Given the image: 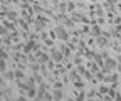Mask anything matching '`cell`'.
<instances>
[{
    "label": "cell",
    "instance_id": "7a4b0ae2",
    "mask_svg": "<svg viewBox=\"0 0 121 101\" xmlns=\"http://www.w3.org/2000/svg\"><path fill=\"white\" fill-rule=\"evenodd\" d=\"M56 37L57 39H60V40H69V34H67V31H66V27L64 25H57L56 27Z\"/></svg>",
    "mask_w": 121,
    "mask_h": 101
},
{
    "label": "cell",
    "instance_id": "2e32d148",
    "mask_svg": "<svg viewBox=\"0 0 121 101\" xmlns=\"http://www.w3.org/2000/svg\"><path fill=\"white\" fill-rule=\"evenodd\" d=\"M104 78H106V74H103L101 73V69L96 73V81H101V83H104Z\"/></svg>",
    "mask_w": 121,
    "mask_h": 101
},
{
    "label": "cell",
    "instance_id": "d4e9b609",
    "mask_svg": "<svg viewBox=\"0 0 121 101\" xmlns=\"http://www.w3.org/2000/svg\"><path fill=\"white\" fill-rule=\"evenodd\" d=\"M0 57H4V59H7V57H9V54L4 51V49H0Z\"/></svg>",
    "mask_w": 121,
    "mask_h": 101
},
{
    "label": "cell",
    "instance_id": "4316f807",
    "mask_svg": "<svg viewBox=\"0 0 121 101\" xmlns=\"http://www.w3.org/2000/svg\"><path fill=\"white\" fill-rule=\"evenodd\" d=\"M74 64H76V66H79V64H81V57H79V56H76V57H74Z\"/></svg>",
    "mask_w": 121,
    "mask_h": 101
},
{
    "label": "cell",
    "instance_id": "f1b7e54d",
    "mask_svg": "<svg viewBox=\"0 0 121 101\" xmlns=\"http://www.w3.org/2000/svg\"><path fill=\"white\" fill-rule=\"evenodd\" d=\"M101 56H103V59H108V57H109V56H108V52H106V51H103V52H101Z\"/></svg>",
    "mask_w": 121,
    "mask_h": 101
},
{
    "label": "cell",
    "instance_id": "d590c367",
    "mask_svg": "<svg viewBox=\"0 0 121 101\" xmlns=\"http://www.w3.org/2000/svg\"><path fill=\"white\" fill-rule=\"evenodd\" d=\"M119 39H121V32H119Z\"/></svg>",
    "mask_w": 121,
    "mask_h": 101
},
{
    "label": "cell",
    "instance_id": "4fadbf2b",
    "mask_svg": "<svg viewBox=\"0 0 121 101\" xmlns=\"http://www.w3.org/2000/svg\"><path fill=\"white\" fill-rule=\"evenodd\" d=\"M104 83H118V74H108V76H106L104 78Z\"/></svg>",
    "mask_w": 121,
    "mask_h": 101
},
{
    "label": "cell",
    "instance_id": "e0dca14e",
    "mask_svg": "<svg viewBox=\"0 0 121 101\" xmlns=\"http://www.w3.org/2000/svg\"><path fill=\"white\" fill-rule=\"evenodd\" d=\"M5 17H7L9 20H15V19H17V13H15V12H7Z\"/></svg>",
    "mask_w": 121,
    "mask_h": 101
},
{
    "label": "cell",
    "instance_id": "484cf974",
    "mask_svg": "<svg viewBox=\"0 0 121 101\" xmlns=\"http://www.w3.org/2000/svg\"><path fill=\"white\" fill-rule=\"evenodd\" d=\"M15 78H19V79H24V73H22V71H17V73H15Z\"/></svg>",
    "mask_w": 121,
    "mask_h": 101
},
{
    "label": "cell",
    "instance_id": "5b68a950",
    "mask_svg": "<svg viewBox=\"0 0 121 101\" xmlns=\"http://www.w3.org/2000/svg\"><path fill=\"white\" fill-rule=\"evenodd\" d=\"M35 49H37V44H35L34 40H29L27 44H25V47H24V52H25V54H30V52L35 51Z\"/></svg>",
    "mask_w": 121,
    "mask_h": 101
},
{
    "label": "cell",
    "instance_id": "9c48e42d",
    "mask_svg": "<svg viewBox=\"0 0 121 101\" xmlns=\"http://www.w3.org/2000/svg\"><path fill=\"white\" fill-rule=\"evenodd\" d=\"M67 79H69L71 83H76V81H79V74H78V69L71 71V73H69V76H67Z\"/></svg>",
    "mask_w": 121,
    "mask_h": 101
},
{
    "label": "cell",
    "instance_id": "5bb4252c",
    "mask_svg": "<svg viewBox=\"0 0 121 101\" xmlns=\"http://www.w3.org/2000/svg\"><path fill=\"white\" fill-rule=\"evenodd\" d=\"M35 94H37L35 88H34V86H29V89H27V96H29V98H34Z\"/></svg>",
    "mask_w": 121,
    "mask_h": 101
},
{
    "label": "cell",
    "instance_id": "7402d4cb",
    "mask_svg": "<svg viewBox=\"0 0 121 101\" xmlns=\"http://www.w3.org/2000/svg\"><path fill=\"white\" fill-rule=\"evenodd\" d=\"M60 51H62V54H64V56H69V54H71V51H69L66 46H64V47H60Z\"/></svg>",
    "mask_w": 121,
    "mask_h": 101
},
{
    "label": "cell",
    "instance_id": "ffe728a7",
    "mask_svg": "<svg viewBox=\"0 0 121 101\" xmlns=\"http://www.w3.org/2000/svg\"><path fill=\"white\" fill-rule=\"evenodd\" d=\"M0 35H7V27L5 25H0Z\"/></svg>",
    "mask_w": 121,
    "mask_h": 101
},
{
    "label": "cell",
    "instance_id": "30bf717a",
    "mask_svg": "<svg viewBox=\"0 0 121 101\" xmlns=\"http://www.w3.org/2000/svg\"><path fill=\"white\" fill-rule=\"evenodd\" d=\"M35 57H37V62H40V64H44V62H47V61H49V56H47V54H44V52H39Z\"/></svg>",
    "mask_w": 121,
    "mask_h": 101
},
{
    "label": "cell",
    "instance_id": "d6986e66",
    "mask_svg": "<svg viewBox=\"0 0 121 101\" xmlns=\"http://www.w3.org/2000/svg\"><path fill=\"white\" fill-rule=\"evenodd\" d=\"M13 78H15V73H12V71H9V73L5 74V79H9V81L13 79Z\"/></svg>",
    "mask_w": 121,
    "mask_h": 101
},
{
    "label": "cell",
    "instance_id": "6da1fadb",
    "mask_svg": "<svg viewBox=\"0 0 121 101\" xmlns=\"http://www.w3.org/2000/svg\"><path fill=\"white\" fill-rule=\"evenodd\" d=\"M116 64H118V61L111 59V57L104 59V62H103V66H101L103 73H114V71H116Z\"/></svg>",
    "mask_w": 121,
    "mask_h": 101
},
{
    "label": "cell",
    "instance_id": "44dd1931",
    "mask_svg": "<svg viewBox=\"0 0 121 101\" xmlns=\"http://www.w3.org/2000/svg\"><path fill=\"white\" fill-rule=\"evenodd\" d=\"M72 84H74V88H78V89H81L82 86H84V84H82L81 81H76V83H72Z\"/></svg>",
    "mask_w": 121,
    "mask_h": 101
},
{
    "label": "cell",
    "instance_id": "d6a6232c",
    "mask_svg": "<svg viewBox=\"0 0 121 101\" xmlns=\"http://www.w3.org/2000/svg\"><path fill=\"white\" fill-rule=\"evenodd\" d=\"M116 61H118V62H121V54L118 56V59H116Z\"/></svg>",
    "mask_w": 121,
    "mask_h": 101
},
{
    "label": "cell",
    "instance_id": "7c38bea8",
    "mask_svg": "<svg viewBox=\"0 0 121 101\" xmlns=\"http://www.w3.org/2000/svg\"><path fill=\"white\" fill-rule=\"evenodd\" d=\"M108 91H109V88H108V86H106V84H101L99 86V88H98V94L103 98L104 94H108Z\"/></svg>",
    "mask_w": 121,
    "mask_h": 101
},
{
    "label": "cell",
    "instance_id": "ba28073f",
    "mask_svg": "<svg viewBox=\"0 0 121 101\" xmlns=\"http://www.w3.org/2000/svg\"><path fill=\"white\" fill-rule=\"evenodd\" d=\"M89 34L91 35H93V37H99L103 32H101V27L99 25H93V27H91V31H89Z\"/></svg>",
    "mask_w": 121,
    "mask_h": 101
},
{
    "label": "cell",
    "instance_id": "52a82bcc",
    "mask_svg": "<svg viewBox=\"0 0 121 101\" xmlns=\"http://www.w3.org/2000/svg\"><path fill=\"white\" fill-rule=\"evenodd\" d=\"M44 27H45V20L44 19H37L34 22V29H35V31H44Z\"/></svg>",
    "mask_w": 121,
    "mask_h": 101
},
{
    "label": "cell",
    "instance_id": "e575fe53",
    "mask_svg": "<svg viewBox=\"0 0 121 101\" xmlns=\"http://www.w3.org/2000/svg\"><path fill=\"white\" fill-rule=\"evenodd\" d=\"M89 2H96V0H89Z\"/></svg>",
    "mask_w": 121,
    "mask_h": 101
},
{
    "label": "cell",
    "instance_id": "9a60e30c",
    "mask_svg": "<svg viewBox=\"0 0 121 101\" xmlns=\"http://www.w3.org/2000/svg\"><path fill=\"white\" fill-rule=\"evenodd\" d=\"M5 69H7V62L4 57H0V73H5Z\"/></svg>",
    "mask_w": 121,
    "mask_h": 101
},
{
    "label": "cell",
    "instance_id": "4dcf8cb0",
    "mask_svg": "<svg viewBox=\"0 0 121 101\" xmlns=\"http://www.w3.org/2000/svg\"><path fill=\"white\" fill-rule=\"evenodd\" d=\"M106 2H108V4H109V5H114V4H116V2H118V0H106Z\"/></svg>",
    "mask_w": 121,
    "mask_h": 101
},
{
    "label": "cell",
    "instance_id": "83f0119b",
    "mask_svg": "<svg viewBox=\"0 0 121 101\" xmlns=\"http://www.w3.org/2000/svg\"><path fill=\"white\" fill-rule=\"evenodd\" d=\"M94 96H96V91H94V89H91V91L87 93V98H94Z\"/></svg>",
    "mask_w": 121,
    "mask_h": 101
},
{
    "label": "cell",
    "instance_id": "cb8c5ba5",
    "mask_svg": "<svg viewBox=\"0 0 121 101\" xmlns=\"http://www.w3.org/2000/svg\"><path fill=\"white\" fill-rule=\"evenodd\" d=\"M54 62H56V61L49 59V61H47V67H49V69H54Z\"/></svg>",
    "mask_w": 121,
    "mask_h": 101
},
{
    "label": "cell",
    "instance_id": "603a6c76",
    "mask_svg": "<svg viewBox=\"0 0 121 101\" xmlns=\"http://www.w3.org/2000/svg\"><path fill=\"white\" fill-rule=\"evenodd\" d=\"M74 10V2H67V12Z\"/></svg>",
    "mask_w": 121,
    "mask_h": 101
},
{
    "label": "cell",
    "instance_id": "f546056e",
    "mask_svg": "<svg viewBox=\"0 0 121 101\" xmlns=\"http://www.w3.org/2000/svg\"><path fill=\"white\" fill-rule=\"evenodd\" d=\"M116 71H118V73H121V62L116 64Z\"/></svg>",
    "mask_w": 121,
    "mask_h": 101
},
{
    "label": "cell",
    "instance_id": "8992f818",
    "mask_svg": "<svg viewBox=\"0 0 121 101\" xmlns=\"http://www.w3.org/2000/svg\"><path fill=\"white\" fill-rule=\"evenodd\" d=\"M64 93H62V88H54L52 91V99H62Z\"/></svg>",
    "mask_w": 121,
    "mask_h": 101
},
{
    "label": "cell",
    "instance_id": "ac0fdd59",
    "mask_svg": "<svg viewBox=\"0 0 121 101\" xmlns=\"http://www.w3.org/2000/svg\"><path fill=\"white\" fill-rule=\"evenodd\" d=\"M34 83H39V84L42 83V76L39 73H34Z\"/></svg>",
    "mask_w": 121,
    "mask_h": 101
},
{
    "label": "cell",
    "instance_id": "3957f363",
    "mask_svg": "<svg viewBox=\"0 0 121 101\" xmlns=\"http://www.w3.org/2000/svg\"><path fill=\"white\" fill-rule=\"evenodd\" d=\"M108 44H109V40H108V35L101 34L99 37H96V46H98V47L104 49V47H108Z\"/></svg>",
    "mask_w": 121,
    "mask_h": 101
},
{
    "label": "cell",
    "instance_id": "1f68e13d",
    "mask_svg": "<svg viewBox=\"0 0 121 101\" xmlns=\"http://www.w3.org/2000/svg\"><path fill=\"white\" fill-rule=\"evenodd\" d=\"M114 99H121V94H119V93H116V96H114Z\"/></svg>",
    "mask_w": 121,
    "mask_h": 101
},
{
    "label": "cell",
    "instance_id": "836d02e7",
    "mask_svg": "<svg viewBox=\"0 0 121 101\" xmlns=\"http://www.w3.org/2000/svg\"><path fill=\"white\" fill-rule=\"evenodd\" d=\"M2 84H4V81H2V79H0V88H2Z\"/></svg>",
    "mask_w": 121,
    "mask_h": 101
},
{
    "label": "cell",
    "instance_id": "277c9868",
    "mask_svg": "<svg viewBox=\"0 0 121 101\" xmlns=\"http://www.w3.org/2000/svg\"><path fill=\"white\" fill-rule=\"evenodd\" d=\"M62 57H64L62 51H57V49H52V51H51V59H52V61L60 62V61H62Z\"/></svg>",
    "mask_w": 121,
    "mask_h": 101
},
{
    "label": "cell",
    "instance_id": "8fae6325",
    "mask_svg": "<svg viewBox=\"0 0 121 101\" xmlns=\"http://www.w3.org/2000/svg\"><path fill=\"white\" fill-rule=\"evenodd\" d=\"M99 69H101V66H99V64H98L96 61H93V62L89 64V71H91V73H93V74H96V73H98Z\"/></svg>",
    "mask_w": 121,
    "mask_h": 101
}]
</instances>
